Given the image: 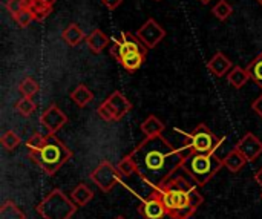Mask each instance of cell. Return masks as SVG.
<instances>
[{"mask_svg":"<svg viewBox=\"0 0 262 219\" xmlns=\"http://www.w3.org/2000/svg\"><path fill=\"white\" fill-rule=\"evenodd\" d=\"M192 154L190 147L172 146L164 137H146L132 152V158L137 164V175H140L154 189L161 187L170 180L178 169H181L184 160Z\"/></svg>","mask_w":262,"mask_h":219,"instance_id":"cell-1","label":"cell"},{"mask_svg":"<svg viewBox=\"0 0 262 219\" xmlns=\"http://www.w3.org/2000/svg\"><path fill=\"white\" fill-rule=\"evenodd\" d=\"M29 158L49 177L55 175L71 158L72 152L66 144L55 137V134H48L46 143L41 149L29 152Z\"/></svg>","mask_w":262,"mask_h":219,"instance_id":"cell-2","label":"cell"},{"mask_svg":"<svg viewBox=\"0 0 262 219\" xmlns=\"http://www.w3.org/2000/svg\"><path fill=\"white\" fill-rule=\"evenodd\" d=\"M196 189L195 181H189L184 177H172L170 180H167L161 187L154 189L155 193L161 198L166 210H167V216L180 209H186V207H192L190 206V193Z\"/></svg>","mask_w":262,"mask_h":219,"instance_id":"cell-3","label":"cell"},{"mask_svg":"<svg viewBox=\"0 0 262 219\" xmlns=\"http://www.w3.org/2000/svg\"><path fill=\"white\" fill-rule=\"evenodd\" d=\"M223 166V160H220L215 154L192 152L184 160L181 169L195 181L198 187H204Z\"/></svg>","mask_w":262,"mask_h":219,"instance_id":"cell-4","label":"cell"},{"mask_svg":"<svg viewBox=\"0 0 262 219\" xmlns=\"http://www.w3.org/2000/svg\"><path fill=\"white\" fill-rule=\"evenodd\" d=\"M35 212L43 219H71L77 212V204L63 190L54 189L35 207Z\"/></svg>","mask_w":262,"mask_h":219,"instance_id":"cell-5","label":"cell"},{"mask_svg":"<svg viewBox=\"0 0 262 219\" xmlns=\"http://www.w3.org/2000/svg\"><path fill=\"white\" fill-rule=\"evenodd\" d=\"M130 109L132 103L126 98V95L120 91H114L97 107V115L104 121H120L123 117L129 114Z\"/></svg>","mask_w":262,"mask_h":219,"instance_id":"cell-6","label":"cell"},{"mask_svg":"<svg viewBox=\"0 0 262 219\" xmlns=\"http://www.w3.org/2000/svg\"><path fill=\"white\" fill-rule=\"evenodd\" d=\"M186 137L189 140L187 146L190 147L192 152H196V154H215L216 149L224 141V138H218L206 124L196 126Z\"/></svg>","mask_w":262,"mask_h":219,"instance_id":"cell-7","label":"cell"},{"mask_svg":"<svg viewBox=\"0 0 262 219\" xmlns=\"http://www.w3.org/2000/svg\"><path fill=\"white\" fill-rule=\"evenodd\" d=\"M149 49L141 43V40L137 37V34L132 32H123L120 37H117L109 49V54L120 63L121 58L127 54L134 52H147Z\"/></svg>","mask_w":262,"mask_h":219,"instance_id":"cell-8","label":"cell"},{"mask_svg":"<svg viewBox=\"0 0 262 219\" xmlns=\"http://www.w3.org/2000/svg\"><path fill=\"white\" fill-rule=\"evenodd\" d=\"M91 180L103 192H111L121 181V175H120L117 166L111 164L109 161H103L94 169V172L91 173Z\"/></svg>","mask_w":262,"mask_h":219,"instance_id":"cell-9","label":"cell"},{"mask_svg":"<svg viewBox=\"0 0 262 219\" xmlns=\"http://www.w3.org/2000/svg\"><path fill=\"white\" fill-rule=\"evenodd\" d=\"M135 34L147 49H154L166 37V29L155 18L150 17L137 29Z\"/></svg>","mask_w":262,"mask_h":219,"instance_id":"cell-10","label":"cell"},{"mask_svg":"<svg viewBox=\"0 0 262 219\" xmlns=\"http://www.w3.org/2000/svg\"><path fill=\"white\" fill-rule=\"evenodd\" d=\"M40 123L48 130V134H55V132H58L68 123V117L55 103H52L40 115Z\"/></svg>","mask_w":262,"mask_h":219,"instance_id":"cell-11","label":"cell"},{"mask_svg":"<svg viewBox=\"0 0 262 219\" xmlns=\"http://www.w3.org/2000/svg\"><path fill=\"white\" fill-rule=\"evenodd\" d=\"M235 149H238V150L244 155V158H246L249 163H252V161H255V160L262 154V141L256 137V135H253L252 132H247V134L236 143Z\"/></svg>","mask_w":262,"mask_h":219,"instance_id":"cell-12","label":"cell"},{"mask_svg":"<svg viewBox=\"0 0 262 219\" xmlns=\"http://www.w3.org/2000/svg\"><path fill=\"white\" fill-rule=\"evenodd\" d=\"M141 213L146 219H163L167 215V210L161 201V198L155 193L150 195V198H147L143 206H141Z\"/></svg>","mask_w":262,"mask_h":219,"instance_id":"cell-13","label":"cell"},{"mask_svg":"<svg viewBox=\"0 0 262 219\" xmlns=\"http://www.w3.org/2000/svg\"><path fill=\"white\" fill-rule=\"evenodd\" d=\"M57 0H25V8L35 21H43L51 12Z\"/></svg>","mask_w":262,"mask_h":219,"instance_id":"cell-14","label":"cell"},{"mask_svg":"<svg viewBox=\"0 0 262 219\" xmlns=\"http://www.w3.org/2000/svg\"><path fill=\"white\" fill-rule=\"evenodd\" d=\"M233 68V64H232V61H230V58L224 54V52H221V51H218L209 61H207V69L215 75V77H224V75H227L229 74V71Z\"/></svg>","mask_w":262,"mask_h":219,"instance_id":"cell-15","label":"cell"},{"mask_svg":"<svg viewBox=\"0 0 262 219\" xmlns=\"http://www.w3.org/2000/svg\"><path fill=\"white\" fill-rule=\"evenodd\" d=\"M111 43L109 35H106L100 28H95L89 35H86V45L94 54H101Z\"/></svg>","mask_w":262,"mask_h":219,"instance_id":"cell-16","label":"cell"},{"mask_svg":"<svg viewBox=\"0 0 262 219\" xmlns=\"http://www.w3.org/2000/svg\"><path fill=\"white\" fill-rule=\"evenodd\" d=\"M61 37H63V40H64L69 46H77V45H80L83 40H86V35H84L83 29L78 26V23H69V25L61 31Z\"/></svg>","mask_w":262,"mask_h":219,"instance_id":"cell-17","label":"cell"},{"mask_svg":"<svg viewBox=\"0 0 262 219\" xmlns=\"http://www.w3.org/2000/svg\"><path fill=\"white\" fill-rule=\"evenodd\" d=\"M246 163H249V161L244 158V155H243L238 149H232V150L223 158L224 167H227L232 173H238V172L246 166Z\"/></svg>","mask_w":262,"mask_h":219,"instance_id":"cell-18","label":"cell"},{"mask_svg":"<svg viewBox=\"0 0 262 219\" xmlns=\"http://www.w3.org/2000/svg\"><path fill=\"white\" fill-rule=\"evenodd\" d=\"M141 132L146 137H155V135H161L166 129V124L155 115H149L140 126Z\"/></svg>","mask_w":262,"mask_h":219,"instance_id":"cell-19","label":"cell"},{"mask_svg":"<svg viewBox=\"0 0 262 219\" xmlns=\"http://www.w3.org/2000/svg\"><path fill=\"white\" fill-rule=\"evenodd\" d=\"M250 80V74L247 72V69L241 68V66H233L229 74H227V81L230 86H233L235 89H241L247 84V81Z\"/></svg>","mask_w":262,"mask_h":219,"instance_id":"cell-20","label":"cell"},{"mask_svg":"<svg viewBox=\"0 0 262 219\" xmlns=\"http://www.w3.org/2000/svg\"><path fill=\"white\" fill-rule=\"evenodd\" d=\"M71 100L78 106V107H84L89 103L94 101V94L91 92V89L86 84H78L72 92H71Z\"/></svg>","mask_w":262,"mask_h":219,"instance_id":"cell-21","label":"cell"},{"mask_svg":"<svg viewBox=\"0 0 262 219\" xmlns=\"http://www.w3.org/2000/svg\"><path fill=\"white\" fill-rule=\"evenodd\" d=\"M147 57V52H134V54H127L121 58L120 64L127 71V72H135L141 68V64L144 63Z\"/></svg>","mask_w":262,"mask_h":219,"instance_id":"cell-22","label":"cell"},{"mask_svg":"<svg viewBox=\"0 0 262 219\" xmlns=\"http://www.w3.org/2000/svg\"><path fill=\"white\" fill-rule=\"evenodd\" d=\"M71 196H72V201L77 204V206H86L88 203L92 201L94 198V192L86 186V184H78L72 192H71Z\"/></svg>","mask_w":262,"mask_h":219,"instance_id":"cell-23","label":"cell"},{"mask_svg":"<svg viewBox=\"0 0 262 219\" xmlns=\"http://www.w3.org/2000/svg\"><path fill=\"white\" fill-rule=\"evenodd\" d=\"M246 69H247V72L250 74V80H252L255 84H258L262 89V52L261 54H258V55L249 63V66H247Z\"/></svg>","mask_w":262,"mask_h":219,"instance_id":"cell-24","label":"cell"},{"mask_svg":"<svg viewBox=\"0 0 262 219\" xmlns=\"http://www.w3.org/2000/svg\"><path fill=\"white\" fill-rule=\"evenodd\" d=\"M117 169H118V172H120V175H121V180H123V178H129V177H132L134 173H137V164H135L132 155L129 154V155L123 157V158L118 161Z\"/></svg>","mask_w":262,"mask_h":219,"instance_id":"cell-25","label":"cell"},{"mask_svg":"<svg viewBox=\"0 0 262 219\" xmlns=\"http://www.w3.org/2000/svg\"><path fill=\"white\" fill-rule=\"evenodd\" d=\"M0 219H26V215L12 201H6L0 207Z\"/></svg>","mask_w":262,"mask_h":219,"instance_id":"cell-26","label":"cell"},{"mask_svg":"<svg viewBox=\"0 0 262 219\" xmlns=\"http://www.w3.org/2000/svg\"><path fill=\"white\" fill-rule=\"evenodd\" d=\"M38 91H40V86H38V83H37L32 77L23 78V80L20 81V84H18V92H20L21 97H29V98H32L35 94H38Z\"/></svg>","mask_w":262,"mask_h":219,"instance_id":"cell-27","label":"cell"},{"mask_svg":"<svg viewBox=\"0 0 262 219\" xmlns=\"http://www.w3.org/2000/svg\"><path fill=\"white\" fill-rule=\"evenodd\" d=\"M232 12H233V6L229 3V0H220V2L212 8V14H213L218 20H221V21H226V20L232 15Z\"/></svg>","mask_w":262,"mask_h":219,"instance_id":"cell-28","label":"cell"},{"mask_svg":"<svg viewBox=\"0 0 262 219\" xmlns=\"http://www.w3.org/2000/svg\"><path fill=\"white\" fill-rule=\"evenodd\" d=\"M37 109V104L32 98L29 97H23L15 103V111L21 115V117H31Z\"/></svg>","mask_w":262,"mask_h":219,"instance_id":"cell-29","label":"cell"},{"mask_svg":"<svg viewBox=\"0 0 262 219\" xmlns=\"http://www.w3.org/2000/svg\"><path fill=\"white\" fill-rule=\"evenodd\" d=\"M0 143H2V146L5 147V150L11 152V150L17 149V147L20 146L21 140H20V137H18L14 130H6V132L2 135V138H0Z\"/></svg>","mask_w":262,"mask_h":219,"instance_id":"cell-30","label":"cell"},{"mask_svg":"<svg viewBox=\"0 0 262 219\" xmlns=\"http://www.w3.org/2000/svg\"><path fill=\"white\" fill-rule=\"evenodd\" d=\"M46 137H48V135H43V134H40V132L32 134V135L28 138V141H26V147H28V150H29V152H34V150L41 149V147H43V144L46 143Z\"/></svg>","mask_w":262,"mask_h":219,"instance_id":"cell-31","label":"cell"},{"mask_svg":"<svg viewBox=\"0 0 262 219\" xmlns=\"http://www.w3.org/2000/svg\"><path fill=\"white\" fill-rule=\"evenodd\" d=\"M17 25H18V28H26L31 21H34V18H32V15H31V12L25 8V9H21L14 18H12Z\"/></svg>","mask_w":262,"mask_h":219,"instance_id":"cell-32","label":"cell"},{"mask_svg":"<svg viewBox=\"0 0 262 219\" xmlns=\"http://www.w3.org/2000/svg\"><path fill=\"white\" fill-rule=\"evenodd\" d=\"M5 6H6V11L9 12V15L14 18L21 9H25V0H6Z\"/></svg>","mask_w":262,"mask_h":219,"instance_id":"cell-33","label":"cell"},{"mask_svg":"<svg viewBox=\"0 0 262 219\" xmlns=\"http://www.w3.org/2000/svg\"><path fill=\"white\" fill-rule=\"evenodd\" d=\"M195 212H196V210H195L193 207H186V209H180V210L170 213L169 216L172 219H189Z\"/></svg>","mask_w":262,"mask_h":219,"instance_id":"cell-34","label":"cell"},{"mask_svg":"<svg viewBox=\"0 0 262 219\" xmlns=\"http://www.w3.org/2000/svg\"><path fill=\"white\" fill-rule=\"evenodd\" d=\"M101 3H103V6H106L109 11H115V9L123 3V0H101Z\"/></svg>","mask_w":262,"mask_h":219,"instance_id":"cell-35","label":"cell"},{"mask_svg":"<svg viewBox=\"0 0 262 219\" xmlns=\"http://www.w3.org/2000/svg\"><path fill=\"white\" fill-rule=\"evenodd\" d=\"M252 109L262 118V94L252 103Z\"/></svg>","mask_w":262,"mask_h":219,"instance_id":"cell-36","label":"cell"},{"mask_svg":"<svg viewBox=\"0 0 262 219\" xmlns=\"http://www.w3.org/2000/svg\"><path fill=\"white\" fill-rule=\"evenodd\" d=\"M253 178H255V181L258 183V186H261L262 187V167L258 170V172H256V173H255V177H253Z\"/></svg>","mask_w":262,"mask_h":219,"instance_id":"cell-37","label":"cell"},{"mask_svg":"<svg viewBox=\"0 0 262 219\" xmlns=\"http://www.w3.org/2000/svg\"><path fill=\"white\" fill-rule=\"evenodd\" d=\"M200 2H201V3H204V5H207V3H209V2H212V0H200Z\"/></svg>","mask_w":262,"mask_h":219,"instance_id":"cell-38","label":"cell"},{"mask_svg":"<svg viewBox=\"0 0 262 219\" xmlns=\"http://www.w3.org/2000/svg\"><path fill=\"white\" fill-rule=\"evenodd\" d=\"M256 2H258V3H259V5H262V0H256Z\"/></svg>","mask_w":262,"mask_h":219,"instance_id":"cell-39","label":"cell"},{"mask_svg":"<svg viewBox=\"0 0 262 219\" xmlns=\"http://www.w3.org/2000/svg\"><path fill=\"white\" fill-rule=\"evenodd\" d=\"M117 219H124V218H123V216H118V218H117Z\"/></svg>","mask_w":262,"mask_h":219,"instance_id":"cell-40","label":"cell"},{"mask_svg":"<svg viewBox=\"0 0 262 219\" xmlns=\"http://www.w3.org/2000/svg\"><path fill=\"white\" fill-rule=\"evenodd\" d=\"M261 196H262V195H261Z\"/></svg>","mask_w":262,"mask_h":219,"instance_id":"cell-41","label":"cell"}]
</instances>
